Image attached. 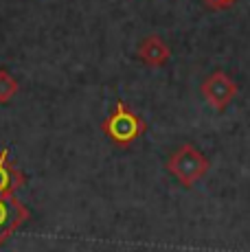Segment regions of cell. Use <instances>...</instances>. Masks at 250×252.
<instances>
[{"label":"cell","mask_w":250,"mask_h":252,"mask_svg":"<svg viewBox=\"0 0 250 252\" xmlns=\"http://www.w3.org/2000/svg\"><path fill=\"white\" fill-rule=\"evenodd\" d=\"M165 167L178 180V184H182L185 189H191L193 184H198L202 178L209 173L211 160L200 149H195L191 143H185L167 158Z\"/></svg>","instance_id":"6da1fadb"},{"label":"cell","mask_w":250,"mask_h":252,"mask_svg":"<svg viewBox=\"0 0 250 252\" xmlns=\"http://www.w3.org/2000/svg\"><path fill=\"white\" fill-rule=\"evenodd\" d=\"M237 81L233 79L230 75H226L224 70H215L202 81L200 92L206 101H209L211 108H215L218 112H224L228 108V103L237 96Z\"/></svg>","instance_id":"3957f363"},{"label":"cell","mask_w":250,"mask_h":252,"mask_svg":"<svg viewBox=\"0 0 250 252\" xmlns=\"http://www.w3.org/2000/svg\"><path fill=\"white\" fill-rule=\"evenodd\" d=\"M136 55H138V60L145 66H150V68H160V66H165L167 62H169L171 48L160 35H147V37H143L141 44H138Z\"/></svg>","instance_id":"277c9868"},{"label":"cell","mask_w":250,"mask_h":252,"mask_svg":"<svg viewBox=\"0 0 250 252\" xmlns=\"http://www.w3.org/2000/svg\"><path fill=\"white\" fill-rule=\"evenodd\" d=\"M202 2H204L209 9H213V11H224V9L233 7L237 0H202Z\"/></svg>","instance_id":"52a82bcc"},{"label":"cell","mask_w":250,"mask_h":252,"mask_svg":"<svg viewBox=\"0 0 250 252\" xmlns=\"http://www.w3.org/2000/svg\"><path fill=\"white\" fill-rule=\"evenodd\" d=\"M25 217H27V211L11 193L0 195V244L20 226V221Z\"/></svg>","instance_id":"5b68a950"},{"label":"cell","mask_w":250,"mask_h":252,"mask_svg":"<svg viewBox=\"0 0 250 252\" xmlns=\"http://www.w3.org/2000/svg\"><path fill=\"white\" fill-rule=\"evenodd\" d=\"M18 184L16 173L7 164V152H0V195H7L13 191V187Z\"/></svg>","instance_id":"8992f818"},{"label":"cell","mask_w":250,"mask_h":252,"mask_svg":"<svg viewBox=\"0 0 250 252\" xmlns=\"http://www.w3.org/2000/svg\"><path fill=\"white\" fill-rule=\"evenodd\" d=\"M101 127H103L105 136L114 140L119 147H129L145 134L147 125L134 110H129V105H125L123 101H117V108L103 121Z\"/></svg>","instance_id":"7a4b0ae2"}]
</instances>
